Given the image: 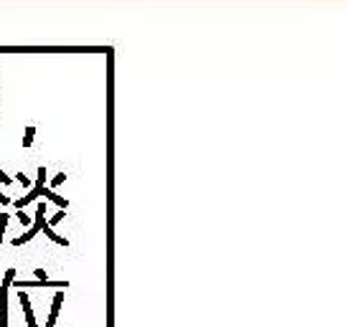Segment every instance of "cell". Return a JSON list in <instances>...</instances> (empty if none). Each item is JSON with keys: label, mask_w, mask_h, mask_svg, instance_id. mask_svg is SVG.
<instances>
[{"label": "cell", "mask_w": 348, "mask_h": 327, "mask_svg": "<svg viewBox=\"0 0 348 327\" xmlns=\"http://www.w3.org/2000/svg\"><path fill=\"white\" fill-rule=\"evenodd\" d=\"M43 183H46V167H43V165H41V167H38V180H36V183H33V188L28 190V193H26L23 198H18V200H13V206H16L18 211H23V208L28 206V203H31V200H36V198L41 196V190H43V188H46V185H43Z\"/></svg>", "instance_id": "1"}, {"label": "cell", "mask_w": 348, "mask_h": 327, "mask_svg": "<svg viewBox=\"0 0 348 327\" xmlns=\"http://www.w3.org/2000/svg\"><path fill=\"white\" fill-rule=\"evenodd\" d=\"M18 299H20V307H23V317H26V325H28V327H36V317H33V307H31V299H28V294H26L23 289H20Z\"/></svg>", "instance_id": "2"}, {"label": "cell", "mask_w": 348, "mask_h": 327, "mask_svg": "<svg viewBox=\"0 0 348 327\" xmlns=\"http://www.w3.org/2000/svg\"><path fill=\"white\" fill-rule=\"evenodd\" d=\"M41 196H43V198H49L51 203H56V206H59L61 211H66V206H69V200H66V198H61L59 193H53L51 188H43V190H41Z\"/></svg>", "instance_id": "3"}, {"label": "cell", "mask_w": 348, "mask_h": 327, "mask_svg": "<svg viewBox=\"0 0 348 327\" xmlns=\"http://www.w3.org/2000/svg\"><path fill=\"white\" fill-rule=\"evenodd\" d=\"M41 231H43V233H46V236H49V239H51V241H56V244H61V246H69V241H66V239H64V236H59V233H53V229L49 226V223H43V229H41Z\"/></svg>", "instance_id": "4"}, {"label": "cell", "mask_w": 348, "mask_h": 327, "mask_svg": "<svg viewBox=\"0 0 348 327\" xmlns=\"http://www.w3.org/2000/svg\"><path fill=\"white\" fill-rule=\"evenodd\" d=\"M0 327H8V297L0 302Z\"/></svg>", "instance_id": "5"}, {"label": "cell", "mask_w": 348, "mask_h": 327, "mask_svg": "<svg viewBox=\"0 0 348 327\" xmlns=\"http://www.w3.org/2000/svg\"><path fill=\"white\" fill-rule=\"evenodd\" d=\"M33 137H36V127H26V134H23V147H31V145H33Z\"/></svg>", "instance_id": "6"}, {"label": "cell", "mask_w": 348, "mask_h": 327, "mask_svg": "<svg viewBox=\"0 0 348 327\" xmlns=\"http://www.w3.org/2000/svg\"><path fill=\"white\" fill-rule=\"evenodd\" d=\"M8 213H0V244H3V233H5V229H8Z\"/></svg>", "instance_id": "7"}, {"label": "cell", "mask_w": 348, "mask_h": 327, "mask_svg": "<svg viewBox=\"0 0 348 327\" xmlns=\"http://www.w3.org/2000/svg\"><path fill=\"white\" fill-rule=\"evenodd\" d=\"M16 218H18L20 223H23V226H31V223H33V221H31V216H28L26 211H16Z\"/></svg>", "instance_id": "8"}, {"label": "cell", "mask_w": 348, "mask_h": 327, "mask_svg": "<svg viewBox=\"0 0 348 327\" xmlns=\"http://www.w3.org/2000/svg\"><path fill=\"white\" fill-rule=\"evenodd\" d=\"M64 180H66V173H59V175H56V178L51 180V190H53V188H59V185L64 183Z\"/></svg>", "instance_id": "9"}, {"label": "cell", "mask_w": 348, "mask_h": 327, "mask_svg": "<svg viewBox=\"0 0 348 327\" xmlns=\"http://www.w3.org/2000/svg\"><path fill=\"white\" fill-rule=\"evenodd\" d=\"M64 216H66V213H64V211H59V213H56V216L49 221V226L53 229V226H56V223H59V221H64Z\"/></svg>", "instance_id": "10"}, {"label": "cell", "mask_w": 348, "mask_h": 327, "mask_svg": "<svg viewBox=\"0 0 348 327\" xmlns=\"http://www.w3.org/2000/svg\"><path fill=\"white\" fill-rule=\"evenodd\" d=\"M16 180H18V183H23L26 188H33V183H31V180H28V178H26L23 173H18V175H16Z\"/></svg>", "instance_id": "11"}, {"label": "cell", "mask_w": 348, "mask_h": 327, "mask_svg": "<svg viewBox=\"0 0 348 327\" xmlns=\"http://www.w3.org/2000/svg\"><path fill=\"white\" fill-rule=\"evenodd\" d=\"M0 183H3V185H10V183H13V178H10V175H5L3 170H0Z\"/></svg>", "instance_id": "12"}, {"label": "cell", "mask_w": 348, "mask_h": 327, "mask_svg": "<svg viewBox=\"0 0 348 327\" xmlns=\"http://www.w3.org/2000/svg\"><path fill=\"white\" fill-rule=\"evenodd\" d=\"M0 203H3V206H8V203H10V198H8L5 193H0Z\"/></svg>", "instance_id": "13"}]
</instances>
